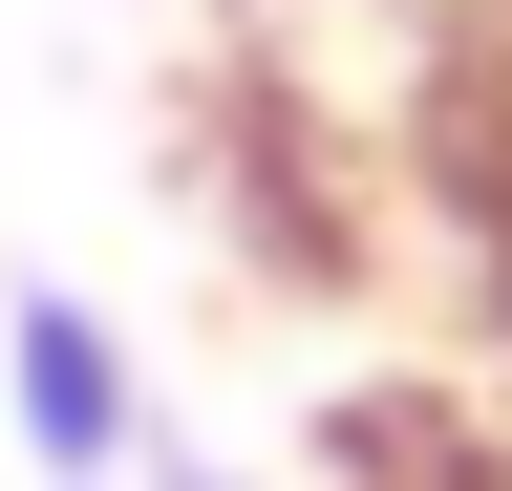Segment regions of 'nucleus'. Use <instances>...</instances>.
<instances>
[{
	"mask_svg": "<svg viewBox=\"0 0 512 491\" xmlns=\"http://www.w3.org/2000/svg\"><path fill=\"white\" fill-rule=\"evenodd\" d=\"M0 406H22V470L43 491H128V470H150V385H128V342L64 278L0 299Z\"/></svg>",
	"mask_w": 512,
	"mask_h": 491,
	"instance_id": "f257e3e1",
	"label": "nucleus"
},
{
	"mask_svg": "<svg viewBox=\"0 0 512 491\" xmlns=\"http://www.w3.org/2000/svg\"><path fill=\"white\" fill-rule=\"evenodd\" d=\"M128 491H235V470H192V449H150V470H128Z\"/></svg>",
	"mask_w": 512,
	"mask_h": 491,
	"instance_id": "f03ea898",
	"label": "nucleus"
}]
</instances>
